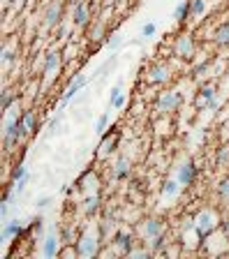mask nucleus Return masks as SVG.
Returning a JSON list of instances; mask_svg holds the SVG:
<instances>
[{"instance_id": "17", "label": "nucleus", "mask_w": 229, "mask_h": 259, "mask_svg": "<svg viewBox=\"0 0 229 259\" xmlns=\"http://www.w3.org/2000/svg\"><path fill=\"white\" fill-rule=\"evenodd\" d=\"M56 245H58V241H56L54 236H49L47 243H44V250H42L44 257H54V254H56Z\"/></svg>"}, {"instance_id": "21", "label": "nucleus", "mask_w": 229, "mask_h": 259, "mask_svg": "<svg viewBox=\"0 0 229 259\" xmlns=\"http://www.w3.org/2000/svg\"><path fill=\"white\" fill-rule=\"evenodd\" d=\"M12 91H3V100H0V104H3V111H5V109H10L12 107Z\"/></svg>"}, {"instance_id": "20", "label": "nucleus", "mask_w": 229, "mask_h": 259, "mask_svg": "<svg viewBox=\"0 0 229 259\" xmlns=\"http://www.w3.org/2000/svg\"><path fill=\"white\" fill-rule=\"evenodd\" d=\"M114 65H116V56H111V58H109V61L104 63L100 70H97V74H100V77H107V72H109V70H111Z\"/></svg>"}, {"instance_id": "5", "label": "nucleus", "mask_w": 229, "mask_h": 259, "mask_svg": "<svg viewBox=\"0 0 229 259\" xmlns=\"http://www.w3.org/2000/svg\"><path fill=\"white\" fill-rule=\"evenodd\" d=\"M61 12H63L61 3H51V5L47 7V12H44V24H47V26H56V24H58V19H61Z\"/></svg>"}, {"instance_id": "15", "label": "nucleus", "mask_w": 229, "mask_h": 259, "mask_svg": "<svg viewBox=\"0 0 229 259\" xmlns=\"http://www.w3.org/2000/svg\"><path fill=\"white\" fill-rule=\"evenodd\" d=\"M215 91H213L211 86L208 88H201V97H199V104H208V107H215Z\"/></svg>"}, {"instance_id": "22", "label": "nucleus", "mask_w": 229, "mask_h": 259, "mask_svg": "<svg viewBox=\"0 0 229 259\" xmlns=\"http://www.w3.org/2000/svg\"><path fill=\"white\" fill-rule=\"evenodd\" d=\"M162 192L167 194V197H169V194L174 197V194L178 192V183H176V181H169V183H164V190H162Z\"/></svg>"}, {"instance_id": "1", "label": "nucleus", "mask_w": 229, "mask_h": 259, "mask_svg": "<svg viewBox=\"0 0 229 259\" xmlns=\"http://www.w3.org/2000/svg\"><path fill=\"white\" fill-rule=\"evenodd\" d=\"M197 229H199V234L206 236V234H211L213 229H215V215L208 211H204L201 215L197 217Z\"/></svg>"}, {"instance_id": "31", "label": "nucleus", "mask_w": 229, "mask_h": 259, "mask_svg": "<svg viewBox=\"0 0 229 259\" xmlns=\"http://www.w3.org/2000/svg\"><path fill=\"white\" fill-rule=\"evenodd\" d=\"M56 127H58V118H54V121L49 123V132H56Z\"/></svg>"}, {"instance_id": "12", "label": "nucleus", "mask_w": 229, "mask_h": 259, "mask_svg": "<svg viewBox=\"0 0 229 259\" xmlns=\"http://www.w3.org/2000/svg\"><path fill=\"white\" fill-rule=\"evenodd\" d=\"M148 79H151V81H155V84L164 81V79H167V67H164V65L151 67V70H148Z\"/></svg>"}, {"instance_id": "35", "label": "nucleus", "mask_w": 229, "mask_h": 259, "mask_svg": "<svg viewBox=\"0 0 229 259\" xmlns=\"http://www.w3.org/2000/svg\"><path fill=\"white\" fill-rule=\"evenodd\" d=\"M5 3H12V0H5Z\"/></svg>"}, {"instance_id": "7", "label": "nucleus", "mask_w": 229, "mask_h": 259, "mask_svg": "<svg viewBox=\"0 0 229 259\" xmlns=\"http://www.w3.org/2000/svg\"><path fill=\"white\" fill-rule=\"evenodd\" d=\"M58 65H61V56H58V54H47L42 72L47 74V77H54V72L58 70Z\"/></svg>"}, {"instance_id": "24", "label": "nucleus", "mask_w": 229, "mask_h": 259, "mask_svg": "<svg viewBox=\"0 0 229 259\" xmlns=\"http://www.w3.org/2000/svg\"><path fill=\"white\" fill-rule=\"evenodd\" d=\"M190 12V3H181L176 7V19H185V14Z\"/></svg>"}, {"instance_id": "32", "label": "nucleus", "mask_w": 229, "mask_h": 259, "mask_svg": "<svg viewBox=\"0 0 229 259\" xmlns=\"http://www.w3.org/2000/svg\"><path fill=\"white\" fill-rule=\"evenodd\" d=\"M49 201H51V199L44 197V199H40V201H37V206H40V208H44V206H49Z\"/></svg>"}, {"instance_id": "19", "label": "nucleus", "mask_w": 229, "mask_h": 259, "mask_svg": "<svg viewBox=\"0 0 229 259\" xmlns=\"http://www.w3.org/2000/svg\"><path fill=\"white\" fill-rule=\"evenodd\" d=\"M204 7H206L204 0H192V5H190V14H192V17H199V14L204 12Z\"/></svg>"}, {"instance_id": "34", "label": "nucleus", "mask_w": 229, "mask_h": 259, "mask_svg": "<svg viewBox=\"0 0 229 259\" xmlns=\"http://www.w3.org/2000/svg\"><path fill=\"white\" fill-rule=\"evenodd\" d=\"M224 130H229V118H227V123H224Z\"/></svg>"}, {"instance_id": "11", "label": "nucleus", "mask_w": 229, "mask_h": 259, "mask_svg": "<svg viewBox=\"0 0 229 259\" xmlns=\"http://www.w3.org/2000/svg\"><path fill=\"white\" fill-rule=\"evenodd\" d=\"M144 234L148 236V238H155V236H162V224L157 222V220H148V222L144 224Z\"/></svg>"}, {"instance_id": "9", "label": "nucleus", "mask_w": 229, "mask_h": 259, "mask_svg": "<svg viewBox=\"0 0 229 259\" xmlns=\"http://www.w3.org/2000/svg\"><path fill=\"white\" fill-rule=\"evenodd\" d=\"M176 54L181 56V58H187V56L192 54V40L187 35H183L178 42H176Z\"/></svg>"}, {"instance_id": "33", "label": "nucleus", "mask_w": 229, "mask_h": 259, "mask_svg": "<svg viewBox=\"0 0 229 259\" xmlns=\"http://www.w3.org/2000/svg\"><path fill=\"white\" fill-rule=\"evenodd\" d=\"M222 229H224V236H227V238H229V220L222 224Z\"/></svg>"}, {"instance_id": "23", "label": "nucleus", "mask_w": 229, "mask_h": 259, "mask_svg": "<svg viewBox=\"0 0 229 259\" xmlns=\"http://www.w3.org/2000/svg\"><path fill=\"white\" fill-rule=\"evenodd\" d=\"M107 123H109V116L107 114H102L100 118L95 121V132H104V127H107Z\"/></svg>"}, {"instance_id": "8", "label": "nucleus", "mask_w": 229, "mask_h": 259, "mask_svg": "<svg viewBox=\"0 0 229 259\" xmlns=\"http://www.w3.org/2000/svg\"><path fill=\"white\" fill-rule=\"evenodd\" d=\"M114 241L116 245L121 247V252H132V236L127 234V231H118Z\"/></svg>"}, {"instance_id": "16", "label": "nucleus", "mask_w": 229, "mask_h": 259, "mask_svg": "<svg viewBox=\"0 0 229 259\" xmlns=\"http://www.w3.org/2000/svg\"><path fill=\"white\" fill-rule=\"evenodd\" d=\"M111 104H114L116 109H121L123 104H125V95H123V91L118 88V86H116L114 91H111Z\"/></svg>"}, {"instance_id": "4", "label": "nucleus", "mask_w": 229, "mask_h": 259, "mask_svg": "<svg viewBox=\"0 0 229 259\" xmlns=\"http://www.w3.org/2000/svg\"><path fill=\"white\" fill-rule=\"evenodd\" d=\"M86 84V77H74L72 79V84L67 86V91H65V97H63V102H61V107H65L67 102H70V100H72L74 95H77L79 91H81V86Z\"/></svg>"}, {"instance_id": "13", "label": "nucleus", "mask_w": 229, "mask_h": 259, "mask_svg": "<svg viewBox=\"0 0 229 259\" xmlns=\"http://www.w3.org/2000/svg\"><path fill=\"white\" fill-rule=\"evenodd\" d=\"M215 42L217 44H229V21L227 24H220L217 26V31H215Z\"/></svg>"}, {"instance_id": "26", "label": "nucleus", "mask_w": 229, "mask_h": 259, "mask_svg": "<svg viewBox=\"0 0 229 259\" xmlns=\"http://www.w3.org/2000/svg\"><path fill=\"white\" fill-rule=\"evenodd\" d=\"M97 206H100V199H97V197H91L88 201H86V213H95Z\"/></svg>"}, {"instance_id": "14", "label": "nucleus", "mask_w": 229, "mask_h": 259, "mask_svg": "<svg viewBox=\"0 0 229 259\" xmlns=\"http://www.w3.org/2000/svg\"><path fill=\"white\" fill-rule=\"evenodd\" d=\"M127 171H130V160H127V157H121V160L116 162V167H114L116 178H123V176H127Z\"/></svg>"}, {"instance_id": "30", "label": "nucleus", "mask_w": 229, "mask_h": 259, "mask_svg": "<svg viewBox=\"0 0 229 259\" xmlns=\"http://www.w3.org/2000/svg\"><path fill=\"white\" fill-rule=\"evenodd\" d=\"M3 65L5 67L12 65V51H3Z\"/></svg>"}, {"instance_id": "10", "label": "nucleus", "mask_w": 229, "mask_h": 259, "mask_svg": "<svg viewBox=\"0 0 229 259\" xmlns=\"http://www.w3.org/2000/svg\"><path fill=\"white\" fill-rule=\"evenodd\" d=\"M72 21L77 26H86L88 24V10H86L84 3H79L77 7H74V14H72Z\"/></svg>"}, {"instance_id": "29", "label": "nucleus", "mask_w": 229, "mask_h": 259, "mask_svg": "<svg viewBox=\"0 0 229 259\" xmlns=\"http://www.w3.org/2000/svg\"><path fill=\"white\" fill-rule=\"evenodd\" d=\"M220 197H222V199H229V181H222V183H220Z\"/></svg>"}, {"instance_id": "6", "label": "nucleus", "mask_w": 229, "mask_h": 259, "mask_svg": "<svg viewBox=\"0 0 229 259\" xmlns=\"http://www.w3.org/2000/svg\"><path fill=\"white\" fill-rule=\"evenodd\" d=\"M77 254H81V257H93V254H97V241H93V238H84V241H79Z\"/></svg>"}, {"instance_id": "3", "label": "nucleus", "mask_w": 229, "mask_h": 259, "mask_svg": "<svg viewBox=\"0 0 229 259\" xmlns=\"http://www.w3.org/2000/svg\"><path fill=\"white\" fill-rule=\"evenodd\" d=\"M194 178H197V167H194L192 162H187L181 167V171H178V181L183 183V185H192Z\"/></svg>"}, {"instance_id": "18", "label": "nucleus", "mask_w": 229, "mask_h": 259, "mask_svg": "<svg viewBox=\"0 0 229 259\" xmlns=\"http://www.w3.org/2000/svg\"><path fill=\"white\" fill-rule=\"evenodd\" d=\"M19 231H21V224H19V222H10L5 227V231H3V238H12V236H17Z\"/></svg>"}, {"instance_id": "25", "label": "nucleus", "mask_w": 229, "mask_h": 259, "mask_svg": "<svg viewBox=\"0 0 229 259\" xmlns=\"http://www.w3.org/2000/svg\"><path fill=\"white\" fill-rule=\"evenodd\" d=\"M224 162H229V151L227 148H220V153H217V167H224Z\"/></svg>"}, {"instance_id": "2", "label": "nucleus", "mask_w": 229, "mask_h": 259, "mask_svg": "<svg viewBox=\"0 0 229 259\" xmlns=\"http://www.w3.org/2000/svg\"><path fill=\"white\" fill-rule=\"evenodd\" d=\"M178 104H181V95L178 93H164L160 97V102H157V109L160 111H174Z\"/></svg>"}, {"instance_id": "27", "label": "nucleus", "mask_w": 229, "mask_h": 259, "mask_svg": "<svg viewBox=\"0 0 229 259\" xmlns=\"http://www.w3.org/2000/svg\"><path fill=\"white\" fill-rule=\"evenodd\" d=\"M153 33H155V24H146L144 28H141V35L144 37H151Z\"/></svg>"}, {"instance_id": "28", "label": "nucleus", "mask_w": 229, "mask_h": 259, "mask_svg": "<svg viewBox=\"0 0 229 259\" xmlns=\"http://www.w3.org/2000/svg\"><path fill=\"white\" fill-rule=\"evenodd\" d=\"M121 42H123V40H121V35H114V37H111V40H109V49L114 51V49H118V47H121Z\"/></svg>"}]
</instances>
